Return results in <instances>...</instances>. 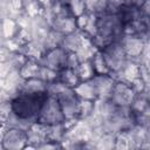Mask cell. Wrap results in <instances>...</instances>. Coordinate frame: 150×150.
<instances>
[{
    "instance_id": "1",
    "label": "cell",
    "mask_w": 150,
    "mask_h": 150,
    "mask_svg": "<svg viewBox=\"0 0 150 150\" xmlns=\"http://www.w3.org/2000/svg\"><path fill=\"white\" fill-rule=\"evenodd\" d=\"M47 93L42 94H26L19 93L12 100V111L20 117L36 122L38 115Z\"/></svg>"
},
{
    "instance_id": "2",
    "label": "cell",
    "mask_w": 150,
    "mask_h": 150,
    "mask_svg": "<svg viewBox=\"0 0 150 150\" xmlns=\"http://www.w3.org/2000/svg\"><path fill=\"white\" fill-rule=\"evenodd\" d=\"M36 121L42 124H46V125L62 123L64 121V116L61 110L59 100L47 95L41 104Z\"/></svg>"
},
{
    "instance_id": "3",
    "label": "cell",
    "mask_w": 150,
    "mask_h": 150,
    "mask_svg": "<svg viewBox=\"0 0 150 150\" xmlns=\"http://www.w3.org/2000/svg\"><path fill=\"white\" fill-rule=\"evenodd\" d=\"M100 52L104 57V61L109 68V73L120 70L128 60L127 54L118 41H112Z\"/></svg>"
},
{
    "instance_id": "4",
    "label": "cell",
    "mask_w": 150,
    "mask_h": 150,
    "mask_svg": "<svg viewBox=\"0 0 150 150\" xmlns=\"http://www.w3.org/2000/svg\"><path fill=\"white\" fill-rule=\"evenodd\" d=\"M67 55L68 52H66L62 47H56L54 49L47 50L39 60V63L56 71H61L62 69L67 68Z\"/></svg>"
},
{
    "instance_id": "5",
    "label": "cell",
    "mask_w": 150,
    "mask_h": 150,
    "mask_svg": "<svg viewBox=\"0 0 150 150\" xmlns=\"http://www.w3.org/2000/svg\"><path fill=\"white\" fill-rule=\"evenodd\" d=\"M135 95L136 94L131 89L130 84L120 82V81H115L109 100L118 107H130Z\"/></svg>"
},
{
    "instance_id": "6",
    "label": "cell",
    "mask_w": 150,
    "mask_h": 150,
    "mask_svg": "<svg viewBox=\"0 0 150 150\" xmlns=\"http://www.w3.org/2000/svg\"><path fill=\"white\" fill-rule=\"evenodd\" d=\"M118 42L123 47V49H124V52L127 54V57L130 59V60L136 61L139 64V55H141V53L143 50V47H144L145 42L138 36L125 35V34H123L120 38Z\"/></svg>"
},
{
    "instance_id": "7",
    "label": "cell",
    "mask_w": 150,
    "mask_h": 150,
    "mask_svg": "<svg viewBox=\"0 0 150 150\" xmlns=\"http://www.w3.org/2000/svg\"><path fill=\"white\" fill-rule=\"evenodd\" d=\"M2 149L7 150H20L23 149L27 144V135L26 131L16 128H7L2 141Z\"/></svg>"
},
{
    "instance_id": "8",
    "label": "cell",
    "mask_w": 150,
    "mask_h": 150,
    "mask_svg": "<svg viewBox=\"0 0 150 150\" xmlns=\"http://www.w3.org/2000/svg\"><path fill=\"white\" fill-rule=\"evenodd\" d=\"M61 105L64 118H79L80 115V98L76 96L73 89L68 90L60 98H57Z\"/></svg>"
},
{
    "instance_id": "9",
    "label": "cell",
    "mask_w": 150,
    "mask_h": 150,
    "mask_svg": "<svg viewBox=\"0 0 150 150\" xmlns=\"http://www.w3.org/2000/svg\"><path fill=\"white\" fill-rule=\"evenodd\" d=\"M95 93H96V98L100 100H109L110 94L115 83V80L109 75V74H95L90 79Z\"/></svg>"
},
{
    "instance_id": "10",
    "label": "cell",
    "mask_w": 150,
    "mask_h": 150,
    "mask_svg": "<svg viewBox=\"0 0 150 150\" xmlns=\"http://www.w3.org/2000/svg\"><path fill=\"white\" fill-rule=\"evenodd\" d=\"M47 130L48 125L42 124L40 122H34L30 128L26 131L27 135V144L32 145L34 149H38L42 143L47 142Z\"/></svg>"
},
{
    "instance_id": "11",
    "label": "cell",
    "mask_w": 150,
    "mask_h": 150,
    "mask_svg": "<svg viewBox=\"0 0 150 150\" xmlns=\"http://www.w3.org/2000/svg\"><path fill=\"white\" fill-rule=\"evenodd\" d=\"M90 38L87 36L82 30H75L73 33H69V34H66L63 36V40L61 42V46L66 52L70 53H76L84 43L87 40H89Z\"/></svg>"
},
{
    "instance_id": "12",
    "label": "cell",
    "mask_w": 150,
    "mask_h": 150,
    "mask_svg": "<svg viewBox=\"0 0 150 150\" xmlns=\"http://www.w3.org/2000/svg\"><path fill=\"white\" fill-rule=\"evenodd\" d=\"M50 29H52L50 23L42 15H36L32 18V25L29 28V32L32 34V40L42 43Z\"/></svg>"
},
{
    "instance_id": "13",
    "label": "cell",
    "mask_w": 150,
    "mask_h": 150,
    "mask_svg": "<svg viewBox=\"0 0 150 150\" xmlns=\"http://www.w3.org/2000/svg\"><path fill=\"white\" fill-rule=\"evenodd\" d=\"M89 131H90V128L88 127V124L83 120L79 118L74 125H71L69 129L66 130L63 139L75 141V142H82L83 143V142L88 141Z\"/></svg>"
},
{
    "instance_id": "14",
    "label": "cell",
    "mask_w": 150,
    "mask_h": 150,
    "mask_svg": "<svg viewBox=\"0 0 150 150\" xmlns=\"http://www.w3.org/2000/svg\"><path fill=\"white\" fill-rule=\"evenodd\" d=\"M52 29L57 30V32L62 33L63 35L77 30L76 22H75V16H68V18L55 16L53 22H52Z\"/></svg>"
},
{
    "instance_id": "15",
    "label": "cell",
    "mask_w": 150,
    "mask_h": 150,
    "mask_svg": "<svg viewBox=\"0 0 150 150\" xmlns=\"http://www.w3.org/2000/svg\"><path fill=\"white\" fill-rule=\"evenodd\" d=\"M19 53L23 54L27 59H34V60L39 61L43 56V54L46 53V50H45L43 45L41 42H38L35 40H30L26 45L21 46Z\"/></svg>"
},
{
    "instance_id": "16",
    "label": "cell",
    "mask_w": 150,
    "mask_h": 150,
    "mask_svg": "<svg viewBox=\"0 0 150 150\" xmlns=\"http://www.w3.org/2000/svg\"><path fill=\"white\" fill-rule=\"evenodd\" d=\"M47 89V83L42 81L39 77H30L23 80L20 93H26V94H42L46 93Z\"/></svg>"
},
{
    "instance_id": "17",
    "label": "cell",
    "mask_w": 150,
    "mask_h": 150,
    "mask_svg": "<svg viewBox=\"0 0 150 150\" xmlns=\"http://www.w3.org/2000/svg\"><path fill=\"white\" fill-rule=\"evenodd\" d=\"M73 90L80 100H91V101L96 100V93L90 80L81 81Z\"/></svg>"
},
{
    "instance_id": "18",
    "label": "cell",
    "mask_w": 150,
    "mask_h": 150,
    "mask_svg": "<svg viewBox=\"0 0 150 150\" xmlns=\"http://www.w3.org/2000/svg\"><path fill=\"white\" fill-rule=\"evenodd\" d=\"M57 80L61 81L63 84H66L68 88H71V89H74L81 82L80 79H79V76L76 75L75 70L74 69H70V68H64L61 71H59Z\"/></svg>"
},
{
    "instance_id": "19",
    "label": "cell",
    "mask_w": 150,
    "mask_h": 150,
    "mask_svg": "<svg viewBox=\"0 0 150 150\" xmlns=\"http://www.w3.org/2000/svg\"><path fill=\"white\" fill-rule=\"evenodd\" d=\"M115 149L117 150H130L134 149V142L130 136L129 130H122L116 134L115 137Z\"/></svg>"
},
{
    "instance_id": "20",
    "label": "cell",
    "mask_w": 150,
    "mask_h": 150,
    "mask_svg": "<svg viewBox=\"0 0 150 150\" xmlns=\"http://www.w3.org/2000/svg\"><path fill=\"white\" fill-rule=\"evenodd\" d=\"M40 69V63L39 61L34 60V59H27L26 62L22 64V67L19 69L21 76L26 80V79H30V77H38V73Z\"/></svg>"
},
{
    "instance_id": "21",
    "label": "cell",
    "mask_w": 150,
    "mask_h": 150,
    "mask_svg": "<svg viewBox=\"0 0 150 150\" xmlns=\"http://www.w3.org/2000/svg\"><path fill=\"white\" fill-rule=\"evenodd\" d=\"M33 123L34 122H32L29 120H26L23 117H20V116H18L16 114H14L12 111L5 124L7 125V128H16V129H21L23 131H27Z\"/></svg>"
},
{
    "instance_id": "22",
    "label": "cell",
    "mask_w": 150,
    "mask_h": 150,
    "mask_svg": "<svg viewBox=\"0 0 150 150\" xmlns=\"http://www.w3.org/2000/svg\"><path fill=\"white\" fill-rule=\"evenodd\" d=\"M63 36L64 35L62 33H60L57 30H54V29H50L49 33H48V35L46 36L45 41L42 42L45 50L47 52V50L54 49L56 47H60L61 46V42L63 40Z\"/></svg>"
},
{
    "instance_id": "23",
    "label": "cell",
    "mask_w": 150,
    "mask_h": 150,
    "mask_svg": "<svg viewBox=\"0 0 150 150\" xmlns=\"http://www.w3.org/2000/svg\"><path fill=\"white\" fill-rule=\"evenodd\" d=\"M76 75L79 76L80 81H87V80H90L94 75H95V70H94V67L91 64V61H83V62H80L79 66L74 69Z\"/></svg>"
},
{
    "instance_id": "24",
    "label": "cell",
    "mask_w": 150,
    "mask_h": 150,
    "mask_svg": "<svg viewBox=\"0 0 150 150\" xmlns=\"http://www.w3.org/2000/svg\"><path fill=\"white\" fill-rule=\"evenodd\" d=\"M71 88H68L66 84H63L61 81L59 80H55L53 82H49L47 83V89H46V93L48 96H52V97H55V98H60L63 94H66L68 90H70Z\"/></svg>"
},
{
    "instance_id": "25",
    "label": "cell",
    "mask_w": 150,
    "mask_h": 150,
    "mask_svg": "<svg viewBox=\"0 0 150 150\" xmlns=\"http://www.w3.org/2000/svg\"><path fill=\"white\" fill-rule=\"evenodd\" d=\"M64 132L66 129L63 127L62 123H57V124H52L48 125V130H47V139L50 142H57L61 143L63 137H64Z\"/></svg>"
},
{
    "instance_id": "26",
    "label": "cell",
    "mask_w": 150,
    "mask_h": 150,
    "mask_svg": "<svg viewBox=\"0 0 150 150\" xmlns=\"http://www.w3.org/2000/svg\"><path fill=\"white\" fill-rule=\"evenodd\" d=\"M91 64L94 67L95 74H109V68L104 61V57L100 50H97L91 57Z\"/></svg>"
},
{
    "instance_id": "27",
    "label": "cell",
    "mask_w": 150,
    "mask_h": 150,
    "mask_svg": "<svg viewBox=\"0 0 150 150\" xmlns=\"http://www.w3.org/2000/svg\"><path fill=\"white\" fill-rule=\"evenodd\" d=\"M115 134H110V132H104L95 143L96 149L100 150H111L115 149Z\"/></svg>"
},
{
    "instance_id": "28",
    "label": "cell",
    "mask_w": 150,
    "mask_h": 150,
    "mask_svg": "<svg viewBox=\"0 0 150 150\" xmlns=\"http://www.w3.org/2000/svg\"><path fill=\"white\" fill-rule=\"evenodd\" d=\"M1 28H2V33L5 39H11L13 38L16 32L19 30V26L16 23V21L12 18H7L5 20L1 21Z\"/></svg>"
},
{
    "instance_id": "29",
    "label": "cell",
    "mask_w": 150,
    "mask_h": 150,
    "mask_svg": "<svg viewBox=\"0 0 150 150\" xmlns=\"http://www.w3.org/2000/svg\"><path fill=\"white\" fill-rule=\"evenodd\" d=\"M38 77L41 79L42 81H45L46 83H49V82H53L55 80H57L59 77V71L52 69V68H48V67H45V66H41L40 64V69H39V73H38Z\"/></svg>"
},
{
    "instance_id": "30",
    "label": "cell",
    "mask_w": 150,
    "mask_h": 150,
    "mask_svg": "<svg viewBox=\"0 0 150 150\" xmlns=\"http://www.w3.org/2000/svg\"><path fill=\"white\" fill-rule=\"evenodd\" d=\"M67 6L69 7L71 14L75 18L87 12V1L86 0H68Z\"/></svg>"
},
{
    "instance_id": "31",
    "label": "cell",
    "mask_w": 150,
    "mask_h": 150,
    "mask_svg": "<svg viewBox=\"0 0 150 150\" xmlns=\"http://www.w3.org/2000/svg\"><path fill=\"white\" fill-rule=\"evenodd\" d=\"M87 36H89L90 39L94 38L97 33V15L94 13H89V19L87 25L84 26L83 30H82Z\"/></svg>"
},
{
    "instance_id": "32",
    "label": "cell",
    "mask_w": 150,
    "mask_h": 150,
    "mask_svg": "<svg viewBox=\"0 0 150 150\" xmlns=\"http://www.w3.org/2000/svg\"><path fill=\"white\" fill-rule=\"evenodd\" d=\"M94 111V101L91 100H80V115L79 118L83 120Z\"/></svg>"
},
{
    "instance_id": "33",
    "label": "cell",
    "mask_w": 150,
    "mask_h": 150,
    "mask_svg": "<svg viewBox=\"0 0 150 150\" xmlns=\"http://www.w3.org/2000/svg\"><path fill=\"white\" fill-rule=\"evenodd\" d=\"M13 39L20 45L23 46L27 42H29L32 40V34L29 32V29H25V28H19V30L16 32V34L13 36Z\"/></svg>"
},
{
    "instance_id": "34",
    "label": "cell",
    "mask_w": 150,
    "mask_h": 150,
    "mask_svg": "<svg viewBox=\"0 0 150 150\" xmlns=\"http://www.w3.org/2000/svg\"><path fill=\"white\" fill-rule=\"evenodd\" d=\"M12 112V101L0 102V124H5Z\"/></svg>"
},
{
    "instance_id": "35",
    "label": "cell",
    "mask_w": 150,
    "mask_h": 150,
    "mask_svg": "<svg viewBox=\"0 0 150 150\" xmlns=\"http://www.w3.org/2000/svg\"><path fill=\"white\" fill-rule=\"evenodd\" d=\"M15 21H16L19 28H25V29H29V28H30L32 18H30L25 11H22V12L15 18Z\"/></svg>"
},
{
    "instance_id": "36",
    "label": "cell",
    "mask_w": 150,
    "mask_h": 150,
    "mask_svg": "<svg viewBox=\"0 0 150 150\" xmlns=\"http://www.w3.org/2000/svg\"><path fill=\"white\" fill-rule=\"evenodd\" d=\"M23 11H25L30 18H34V16H36V15H41V13H42V7H41V5H40L36 0H34V1H32L30 4H28V5L23 8Z\"/></svg>"
},
{
    "instance_id": "37",
    "label": "cell",
    "mask_w": 150,
    "mask_h": 150,
    "mask_svg": "<svg viewBox=\"0 0 150 150\" xmlns=\"http://www.w3.org/2000/svg\"><path fill=\"white\" fill-rule=\"evenodd\" d=\"M107 1H108L107 14H117L120 8L125 2V0H107Z\"/></svg>"
},
{
    "instance_id": "38",
    "label": "cell",
    "mask_w": 150,
    "mask_h": 150,
    "mask_svg": "<svg viewBox=\"0 0 150 150\" xmlns=\"http://www.w3.org/2000/svg\"><path fill=\"white\" fill-rule=\"evenodd\" d=\"M130 87L131 89L135 91V94H139L142 93L146 87H149V84H145L144 81L141 79V77H136L135 80H132L130 82Z\"/></svg>"
},
{
    "instance_id": "39",
    "label": "cell",
    "mask_w": 150,
    "mask_h": 150,
    "mask_svg": "<svg viewBox=\"0 0 150 150\" xmlns=\"http://www.w3.org/2000/svg\"><path fill=\"white\" fill-rule=\"evenodd\" d=\"M80 63V60H79V56L76 53H68L67 55V68H70V69H75Z\"/></svg>"
},
{
    "instance_id": "40",
    "label": "cell",
    "mask_w": 150,
    "mask_h": 150,
    "mask_svg": "<svg viewBox=\"0 0 150 150\" xmlns=\"http://www.w3.org/2000/svg\"><path fill=\"white\" fill-rule=\"evenodd\" d=\"M88 19H89V13H88V12H86V13H83V14H81V15H79V16L75 18L76 27H77L79 30H83L84 26H86L87 22H88Z\"/></svg>"
},
{
    "instance_id": "41",
    "label": "cell",
    "mask_w": 150,
    "mask_h": 150,
    "mask_svg": "<svg viewBox=\"0 0 150 150\" xmlns=\"http://www.w3.org/2000/svg\"><path fill=\"white\" fill-rule=\"evenodd\" d=\"M13 55V52H11L6 46H0V63L8 61Z\"/></svg>"
},
{
    "instance_id": "42",
    "label": "cell",
    "mask_w": 150,
    "mask_h": 150,
    "mask_svg": "<svg viewBox=\"0 0 150 150\" xmlns=\"http://www.w3.org/2000/svg\"><path fill=\"white\" fill-rule=\"evenodd\" d=\"M149 75H150L149 67L144 64H139V77L144 81L145 84H149Z\"/></svg>"
},
{
    "instance_id": "43",
    "label": "cell",
    "mask_w": 150,
    "mask_h": 150,
    "mask_svg": "<svg viewBox=\"0 0 150 150\" xmlns=\"http://www.w3.org/2000/svg\"><path fill=\"white\" fill-rule=\"evenodd\" d=\"M13 96L2 87H0V102H5V101H12Z\"/></svg>"
},
{
    "instance_id": "44",
    "label": "cell",
    "mask_w": 150,
    "mask_h": 150,
    "mask_svg": "<svg viewBox=\"0 0 150 150\" xmlns=\"http://www.w3.org/2000/svg\"><path fill=\"white\" fill-rule=\"evenodd\" d=\"M36 1L41 5V7H42V8L47 9V8H52V6L55 4V1H56V0H36Z\"/></svg>"
},
{
    "instance_id": "45",
    "label": "cell",
    "mask_w": 150,
    "mask_h": 150,
    "mask_svg": "<svg viewBox=\"0 0 150 150\" xmlns=\"http://www.w3.org/2000/svg\"><path fill=\"white\" fill-rule=\"evenodd\" d=\"M145 1H146V0H125L124 4H127V5H132V6L137 7V8H139Z\"/></svg>"
},
{
    "instance_id": "46",
    "label": "cell",
    "mask_w": 150,
    "mask_h": 150,
    "mask_svg": "<svg viewBox=\"0 0 150 150\" xmlns=\"http://www.w3.org/2000/svg\"><path fill=\"white\" fill-rule=\"evenodd\" d=\"M32 1H34V0H21V2H22V6H23V8L28 5V4H30Z\"/></svg>"
},
{
    "instance_id": "47",
    "label": "cell",
    "mask_w": 150,
    "mask_h": 150,
    "mask_svg": "<svg viewBox=\"0 0 150 150\" xmlns=\"http://www.w3.org/2000/svg\"><path fill=\"white\" fill-rule=\"evenodd\" d=\"M0 149H2V144H1V141H0Z\"/></svg>"
},
{
    "instance_id": "48",
    "label": "cell",
    "mask_w": 150,
    "mask_h": 150,
    "mask_svg": "<svg viewBox=\"0 0 150 150\" xmlns=\"http://www.w3.org/2000/svg\"><path fill=\"white\" fill-rule=\"evenodd\" d=\"M0 46H2V45H1V43H0Z\"/></svg>"
}]
</instances>
